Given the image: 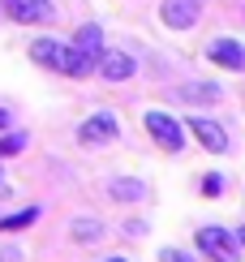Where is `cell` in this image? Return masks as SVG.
<instances>
[{
  "label": "cell",
  "instance_id": "obj_18",
  "mask_svg": "<svg viewBox=\"0 0 245 262\" xmlns=\"http://www.w3.org/2000/svg\"><path fill=\"white\" fill-rule=\"evenodd\" d=\"M120 232H125V236H142V232H147V224H142V220H129V224H120Z\"/></svg>",
  "mask_w": 245,
  "mask_h": 262
},
{
  "label": "cell",
  "instance_id": "obj_3",
  "mask_svg": "<svg viewBox=\"0 0 245 262\" xmlns=\"http://www.w3.org/2000/svg\"><path fill=\"white\" fill-rule=\"evenodd\" d=\"M202 5L207 0H164L159 5V21L168 30H189V26H198V17H202Z\"/></svg>",
  "mask_w": 245,
  "mask_h": 262
},
{
  "label": "cell",
  "instance_id": "obj_4",
  "mask_svg": "<svg viewBox=\"0 0 245 262\" xmlns=\"http://www.w3.org/2000/svg\"><path fill=\"white\" fill-rule=\"evenodd\" d=\"M116 134H120V125H116L112 112H95V116H86V121L77 125V142H82V146H104V142H112Z\"/></svg>",
  "mask_w": 245,
  "mask_h": 262
},
{
  "label": "cell",
  "instance_id": "obj_5",
  "mask_svg": "<svg viewBox=\"0 0 245 262\" xmlns=\"http://www.w3.org/2000/svg\"><path fill=\"white\" fill-rule=\"evenodd\" d=\"M0 9H5L9 21H17V26L52 21V0H0Z\"/></svg>",
  "mask_w": 245,
  "mask_h": 262
},
{
  "label": "cell",
  "instance_id": "obj_10",
  "mask_svg": "<svg viewBox=\"0 0 245 262\" xmlns=\"http://www.w3.org/2000/svg\"><path fill=\"white\" fill-rule=\"evenodd\" d=\"M219 82H185L181 91H176V99H181L185 107H211V103H219Z\"/></svg>",
  "mask_w": 245,
  "mask_h": 262
},
{
  "label": "cell",
  "instance_id": "obj_12",
  "mask_svg": "<svg viewBox=\"0 0 245 262\" xmlns=\"http://www.w3.org/2000/svg\"><path fill=\"white\" fill-rule=\"evenodd\" d=\"M108 193H112V202H142L151 189H147V181H138V177H116L108 185Z\"/></svg>",
  "mask_w": 245,
  "mask_h": 262
},
{
  "label": "cell",
  "instance_id": "obj_2",
  "mask_svg": "<svg viewBox=\"0 0 245 262\" xmlns=\"http://www.w3.org/2000/svg\"><path fill=\"white\" fill-rule=\"evenodd\" d=\"M198 249H202L211 262H241L237 236H232L228 228H219V224H202L198 228Z\"/></svg>",
  "mask_w": 245,
  "mask_h": 262
},
{
  "label": "cell",
  "instance_id": "obj_17",
  "mask_svg": "<svg viewBox=\"0 0 245 262\" xmlns=\"http://www.w3.org/2000/svg\"><path fill=\"white\" fill-rule=\"evenodd\" d=\"M159 262H194L185 254V249H176V245H168V249H159Z\"/></svg>",
  "mask_w": 245,
  "mask_h": 262
},
{
  "label": "cell",
  "instance_id": "obj_1",
  "mask_svg": "<svg viewBox=\"0 0 245 262\" xmlns=\"http://www.w3.org/2000/svg\"><path fill=\"white\" fill-rule=\"evenodd\" d=\"M147 134H151V142L159 150H168V155H181L185 150V129H181V121H176V116H168V112H159V107H155V112H147Z\"/></svg>",
  "mask_w": 245,
  "mask_h": 262
},
{
  "label": "cell",
  "instance_id": "obj_8",
  "mask_svg": "<svg viewBox=\"0 0 245 262\" xmlns=\"http://www.w3.org/2000/svg\"><path fill=\"white\" fill-rule=\"evenodd\" d=\"M73 48H77V56H82L86 64H91V69H95V64H99V56H104V30H99L95 26V21H86V26H77V35H73Z\"/></svg>",
  "mask_w": 245,
  "mask_h": 262
},
{
  "label": "cell",
  "instance_id": "obj_14",
  "mask_svg": "<svg viewBox=\"0 0 245 262\" xmlns=\"http://www.w3.org/2000/svg\"><path fill=\"white\" fill-rule=\"evenodd\" d=\"M35 220H39V206H22V211H13V215L0 220V232H22V228H30Z\"/></svg>",
  "mask_w": 245,
  "mask_h": 262
},
{
  "label": "cell",
  "instance_id": "obj_6",
  "mask_svg": "<svg viewBox=\"0 0 245 262\" xmlns=\"http://www.w3.org/2000/svg\"><path fill=\"white\" fill-rule=\"evenodd\" d=\"M207 60L219 64V69L245 73V43H241V39H211V43H207Z\"/></svg>",
  "mask_w": 245,
  "mask_h": 262
},
{
  "label": "cell",
  "instance_id": "obj_15",
  "mask_svg": "<svg viewBox=\"0 0 245 262\" xmlns=\"http://www.w3.org/2000/svg\"><path fill=\"white\" fill-rule=\"evenodd\" d=\"M26 150V134H0V159H13V155H22Z\"/></svg>",
  "mask_w": 245,
  "mask_h": 262
},
{
  "label": "cell",
  "instance_id": "obj_21",
  "mask_svg": "<svg viewBox=\"0 0 245 262\" xmlns=\"http://www.w3.org/2000/svg\"><path fill=\"white\" fill-rule=\"evenodd\" d=\"M232 236H237V245L245 249V224H241V228H237V232H232Z\"/></svg>",
  "mask_w": 245,
  "mask_h": 262
},
{
  "label": "cell",
  "instance_id": "obj_13",
  "mask_svg": "<svg viewBox=\"0 0 245 262\" xmlns=\"http://www.w3.org/2000/svg\"><path fill=\"white\" fill-rule=\"evenodd\" d=\"M104 232H108V228L99 224V220H73V224H69V236H73L77 245H95V241H104Z\"/></svg>",
  "mask_w": 245,
  "mask_h": 262
},
{
  "label": "cell",
  "instance_id": "obj_9",
  "mask_svg": "<svg viewBox=\"0 0 245 262\" xmlns=\"http://www.w3.org/2000/svg\"><path fill=\"white\" fill-rule=\"evenodd\" d=\"M95 73H104L108 82H129L133 73H138V60L129 56V52H104L95 64Z\"/></svg>",
  "mask_w": 245,
  "mask_h": 262
},
{
  "label": "cell",
  "instance_id": "obj_19",
  "mask_svg": "<svg viewBox=\"0 0 245 262\" xmlns=\"http://www.w3.org/2000/svg\"><path fill=\"white\" fill-rule=\"evenodd\" d=\"M0 262H22V254H17V245H13V249H0Z\"/></svg>",
  "mask_w": 245,
  "mask_h": 262
},
{
  "label": "cell",
  "instance_id": "obj_16",
  "mask_svg": "<svg viewBox=\"0 0 245 262\" xmlns=\"http://www.w3.org/2000/svg\"><path fill=\"white\" fill-rule=\"evenodd\" d=\"M198 189H202V198H219V193L228 189V181H224V172H207V177L198 181Z\"/></svg>",
  "mask_w": 245,
  "mask_h": 262
},
{
  "label": "cell",
  "instance_id": "obj_20",
  "mask_svg": "<svg viewBox=\"0 0 245 262\" xmlns=\"http://www.w3.org/2000/svg\"><path fill=\"white\" fill-rule=\"evenodd\" d=\"M9 125H13V116H9L5 107H0V129H9Z\"/></svg>",
  "mask_w": 245,
  "mask_h": 262
},
{
  "label": "cell",
  "instance_id": "obj_22",
  "mask_svg": "<svg viewBox=\"0 0 245 262\" xmlns=\"http://www.w3.org/2000/svg\"><path fill=\"white\" fill-rule=\"evenodd\" d=\"M104 262H129V258H120V254H112V258H104Z\"/></svg>",
  "mask_w": 245,
  "mask_h": 262
},
{
  "label": "cell",
  "instance_id": "obj_11",
  "mask_svg": "<svg viewBox=\"0 0 245 262\" xmlns=\"http://www.w3.org/2000/svg\"><path fill=\"white\" fill-rule=\"evenodd\" d=\"M30 60H35L39 69L60 73V64H65V43H56V39H35V43H30Z\"/></svg>",
  "mask_w": 245,
  "mask_h": 262
},
{
  "label": "cell",
  "instance_id": "obj_7",
  "mask_svg": "<svg viewBox=\"0 0 245 262\" xmlns=\"http://www.w3.org/2000/svg\"><path fill=\"white\" fill-rule=\"evenodd\" d=\"M185 125H189V134L202 142L211 155H224V150H228V129L219 125V121H211V116H189Z\"/></svg>",
  "mask_w": 245,
  "mask_h": 262
}]
</instances>
